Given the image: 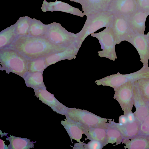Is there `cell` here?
I'll return each mask as SVG.
<instances>
[{"label": "cell", "instance_id": "cell-1", "mask_svg": "<svg viewBox=\"0 0 149 149\" xmlns=\"http://www.w3.org/2000/svg\"><path fill=\"white\" fill-rule=\"evenodd\" d=\"M10 48L30 59L46 57L65 49L52 43L45 36H27L15 38L10 45Z\"/></svg>", "mask_w": 149, "mask_h": 149}, {"label": "cell", "instance_id": "cell-2", "mask_svg": "<svg viewBox=\"0 0 149 149\" xmlns=\"http://www.w3.org/2000/svg\"><path fill=\"white\" fill-rule=\"evenodd\" d=\"M86 16L82 29L76 34L82 43L90 34L102 28L111 26L114 18V15L108 10L91 13Z\"/></svg>", "mask_w": 149, "mask_h": 149}, {"label": "cell", "instance_id": "cell-3", "mask_svg": "<svg viewBox=\"0 0 149 149\" xmlns=\"http://www.w3.org/2000/svg\"><path fill=\"white\" fill-rule=\"evenodd\" d=\"M28 58L11 48L2 49L0 51V62L3 68L20 76L27 71Z\"/></svg>", "mask_w": 149, "mask_h": 149}, {"label": "cell", "instance_id": "cell-4", "mask_svg": "<svg viewBox=\"0 0 149 149\" xmlns=\"http://www.w3.org/2000/svg\"><path fill=\"white\" fill-rule=\"evenodd\" d=\"M65 116L80 124L91 127L107 128L109 119L97 116L88 111L69 108Z\"/></svg>", "mask_w": 149, "mask_h": 149}, {"label": "cell", "instance_id": "cell-5", "mask_svg": "<svg viewBox=\"0 0 149 149\" xmlns=\"http://www.w3.org/2000/svg\"><path fill=\"white\" fill-rule=\"evenodd\" d=\"M92 37L98 39L102 50L98 51V55L114 61L117 58L115 51L116 44L113 33L111 26L106 28L102 31L91 34Z\"/></svg>", "mask_w": 149, "mask_h": 149}, {"label": "cell", "instance_id": "cell-6", "mask_svg": "<svg viewBox=\"0 0 149 149\" xmlns=\"http://www.w3.org/2000/svg\"><path fill=\"white\" fill-rule=\"evenodd\" d=\"M45 36L52 43L65 49L78 39L76 34L68 31L60 24L51 29Z\"/></svg>", "mask_w": 149, "mask_h": 149}, {"label": "cell", "instance_id": "cell-7", "mask_svg": "<svg viewBox=\"0 0 149 149\" xmlns=\"http://www.w3.org/2000/svg\"><path fill=\"white\" fill-rule=\"evenodd\" d=\"M133 82H127L114 90L113 98L120 104L124 115L132 111L134 106Z\"/></svg>", "mask_w": 149, "mask_h": 149}, {"label": "cell", "instance_id": "cell-8", "mask_svg": "<svg viewBox=\"0 0 149 149\" xmlns=\"http://www.w3.org/2000/svg\"><path fill=\"white\" fill-rule=\"evenodd\" d=\"M133 45L140 56L143 65L148 66L149 59V34L133 32L125 40Z\"/></svg>", "mask_w": 149, "mask_h": 149}, {"label": "cell", "instance_id": "cell-9", "mask_svg": "<svg viewBox=\"0 0 149 149\" xmlns=\"http://www.w3.org/2000/svg\"><path fill=\"white\" fill-rule=\"evenodd\" d=\"M112 28L116 43L119 44L125 41L129 36L134 32L129 22L128 17L120 15H114Z\"/></svg>", "mask_w": 149, "mask_h": 149}, {"label": "cell", "instance_id": "cell-10", "mask_svg": "<svg viewBox=\"0 0 149 149\" xmlns=\"http://www.w3.org/2000/svg\"><path fill=\"white\" fill-rule=\"evenodd\" d=\"M35 96L42 102L49 107L54 111L62 115H65L69 109L59 102L46 90V88H41L34 90Z\"/></svg>", "mask_w": 149, "mask_h": 149}, {"label": "cell", "instance_id": "cell-11", "mask_svg": "<svg viewBox=\"0 0 149 149\" xmlns=\"http://www.w3.org/2000/svg\"><path fill=\"white\" fill-rule=\"evenodd\" d=\"M138 10L135 0H112L108 10L114 15L129 17Z\"/></svg>", "mask_w": 149, "mask_h": 149}, {"label": "cell", "instance_id": "cell-12", "mask_svg": "<svg viewBox=\"0 0 149 149\" xmlns=\"http://www.w3.org/2000/svg\"><path fill=\"white\" fill-rule=\"evenodd\" d=\"M82 44L78 39L64 50L47 56L45 59L46 65H49L62 60L75 59Z\"/></svg>", "mask_w": 149, "mask_h": 149}, {"label": "cell", "instance_id": "cell-13", "mask_svg": "<svg viewBox=\"0 0 149 149\" xmlns=\"http://www.w3.org/2000/svg\"><path fill=\"white\" fill-rule=\"evenodd\" d=\"M80 4L84 15L108 10L112 0H69Z\"/></svg>", "mask_w": 149, "mask_h": 149}, {"label": "cell", "instance_id": "cell-14", "mask_svg": "<svg viewBox=\"0 0 149 149\" xmlns=\"http://www.w3.org/2000/svg\"><path fill=\"white\" fill-rule=\"evenodd\" d=\"M149 12L138 10L134 14L128 17L130 27L134 33L144 34L146 22Z\"/></svg>", "mask_w": 149, "mask_h": 149}, {"label": "cell", "instance_id": "cell-15", "mask_svg": "<svg viewBox=\"0 0 149 149\" xmlns=\"http://www.w3.org/2000/svg\"><path fill=\"white\" fill-rule=\"evenodd\" d=\"M66 119L62 120L61 123L63 126L71 139L81 142L83 134H84L81 124L65 116Z\"/></svg>", "mask_w": 149, "mask_h": 149}, {"label": "cell", "instance_id": "cell-16", "mask_svg": "<svg viewBox=\"0 0 149 149\" xmlns=\"http://www.w3.org/2000/svg\"><path fill=\"white\" fill-rule=\"evenodd\" d=\"M125 148L149 149V136L139 134L128 138L123 139L122 142Z\"/></svg>", "mask_w": 149, "mask_h": 149}, {"label": "cell", "instance_id": "cell-17", "mask_svg": "<svg viewBox=\"0 0 149 149\" xmlns=\"http://www.w3.org/2000/svg\"><path fill=\"white\" fill-rule=\"evenodd\" d=\"M133 92L134 106L136 109L134 113L136 120L141 123L149 114V105L143 100L134 88Z\"/></svg>", "mask_w": 149, "mask_h": 149}, {"label": "cell", "instance_id": "cell-18", "mask_svg": "<svg viewBox=\"0 0 149 149\" xmlns=\"http://www.w3.org/2000/svg\"><path fill=\"white\" fill-rule=\"evenodd\" d=\"M114 123L122 134L124 139L129 138L139 134L141 123L137 120L123 125H120L114 121Z\"/></svg>", "mask_w": 149, "mask_h": 149}, {"label": "cell", "instance_id": "cell-19", "mask_svg": "<svg viewBox=\"0 0 149 149\" xmlns=\"http://www.w3.org/2000/svg\"><path fill=\"white\" fill-rule=\"evenodd\" d=\"M81 125L88 139L90 140H95L100 141L107 145L106 128L91 127L82 125Z\"/></svg>", "mask_w": 149, "mask_h": 149}, {"label": "cell", "instance_id": "cell-20", "mask_svg": "<svg viewBox=\"0 0 149 149\" xmlns=\"http://www.w3.org/2000/svg\"><path fill=\"white\" fill-rule=\"evenodd\" d=\"M106 143L111 144H120L124 139L120 131L116 127L114 123V121L109 119L106 128Z\"/></svg>", "mask_w": 149, "mask_h": 149}, {"label": "cell", "instance_id": "cell-21", "mask_svg": "<svg viewBox=\"0 0 149 149\" xmlns=\"http://www.w3.org/2000/svg\"><path fill=\"white\" fill-rule=\"evenodd\" d=\"M10 136H7V140L9 141L10 144L8 149H27L33 148V143L36 142L30 141V139L25 138L17 137L10 135Z\"/></svg>", "mask_w": 149, "mask_h": 149}, {"label": "cell", "instance_id": "cell-22", "mask_svg": "<svg viewBox=\"0 0 149 149\" xmlns=\"http://www.w3.org/2000/svg\"><path fill=\"white\" fill-rule=\"evenodd\" d=\"M133 88L143 100L149 104V77L139 79L133 81Z\"/></svg>", "mask_w": 149, "mask_h": 149}, {"label": "cell", "instance_id": "cell-23", "mask_svg": "<svg viewBox=\"0 0 149 149\" xmlns=\"http://www.w3.org/2000/svg\"><path fill=\"white\" fill-rule=\"evenodd\" d=\"M24 78L26 86L34 90L46 87L43 83L42 74L40 72L28 73Z\"/></svg>", "mask_w": 149, "mask_h": 149}, {"label": "cell", "instance_id": "cell-24", "mask_svg": "<svg viewBox=\"0 0 149 149\" xmlns=\"http://www.w3.org/2000/svg\"><path fill=\"white\" fill-rule=\"evenodd\" d=\"M43 58L32 59L28 62L27 71L29 73L40 72L45 68L46 63L45 59Z\"/></svg>", "mask_w": 149, "mask_h": 149}, {"label": "cell", "instance_id": "cell-25", "mask_svg": "<svg viewBox=\"0 0 149 149\" xmlns=\"http://www.w3.org/2000/svg\"><path fill=\"white\" fill-rule=\"evenodd\" d=\"M15 34L13 31H7L0 35V47L10 45L15 39Z\"/></svg>", "mask_w": 149, "mask_h": 149}, {"label": "cell", "instance_id": "cell-26", "mask_svg": "<svg viewBox=\"0 0 149 149\" xmlns=\"http://www.w3.org/2000/svg\"><path fill=\"white\" fill-rule=\"evenodd\" d=\"M106 145L102 141L95 140H90L87 144L84 143V149H101Z\"/></svg>", "mask_w": 149, "mask_h": 149}, {"label": "cell", "instance_id": "cell-27", "mask_svg": "<svg viewBox=\"0 0 149 149\" xmlns=\"http://www.w3.org/2000/svg\"><path fill=\"white\" fill-rule=\"evenodd\" d=\"M139 134L149 136V114L140 124Z\"/></svg>", "mask_w": 149, "mask_h": 149}, {"label": "cell", "instance_id": "cell-28", "mask_svg": "<svg viewBox=\"0 0 149 149\" xmlns=\"http://www.w3.org/2000/svg\"><path fill=\"white\" fill-rule=\"evenodd\" d=\"M138 10L149 12V0H135Z\"/></svg>", "mask_w": 149, "mask_h": 149}, {"label": "cell", "instance_id": "cell-29", "mask_svg": "<svg viewBox=\"0 0 149 149\" xmlns=\"http://www.w3.org/2000/svg\"><path fill=\"white\" fill-rule=\"evenodd\" d=\"M127 118L126 115L123 114L120 116L119 118L118 123L120 125H123L128 123Z\"/></svg>", "mask_w": 149, "mask_h": 149}, {"label": "cell", "instance_id": "cell-30", "mask_svg": "<svg viewBox=\"0 0 149 149\" xmlns=\"http://www.w3.org/2000/svg\"><path fill=\"white\" fill-rule=\"evenodd\" d=\"M128 123H131L137 120L134 113L131 111L126 115Z\"/></svg>", "mask_w": 149, "mask_h": 149}, {"label": "cell", "instance_id": "cell-31", "mask_svg": "<svg viewBox=\"0 0 149 149\" xmlns=\"http://www.w3.org/2000/svg\"><path fill=\"white\" fill-rule=\"evenodd\" d=\"M73 148L75 149H84V143L80 142L75 143Z\"/></svg>", "mask_w": 149, "mask_h": 149}, {"label": "cell", "instance_id": "cell-32", "mask_svg": "<svg viewBox=\"0 0 149 149\" xmlns=\"http://www.w3.org/2000/svg\"><path fill=\"white\" fill-rule=\"evenodd\" d=\"M0 149H8V147L5 145L4 141L0 139Z\"/></svg>", "mask_w": 149, "mask_h": 149}, {"label": "cell", "instance_id": "cell-33", "mask_svg": "<svg viewBox=\"0 0 149 149\" xmlns=\"http://www.w3.org/2000/svg\"><path fill=\"white\" fill-rule=\"evenodd\" d=\"M147 34H149V31L148 32V33Z\"/></svg>", "mask_w": 149, "mask_h": 149}, {"label": "cell", "instance_id": "cell-34", "mask_svg": "<svg viewBox=\"0 0 149 149\" xmlns=\"http://www.w3.org/2000/svg\"></svg>", "mask_w": 149, "mask_h": 149}]
</instances>
